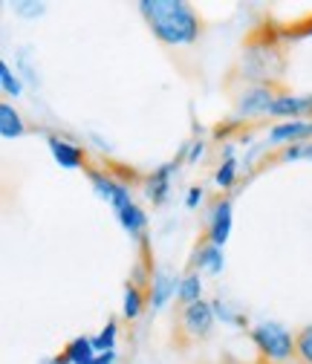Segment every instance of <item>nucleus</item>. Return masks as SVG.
Masks as SVG:
<instances>
[{
  "label": "nucleus",
  "mask_w": 312,
  "mask_h": 364,
  "mask_svg": "<svg viewBox=\"0 0 312 364\" xmlns=\"http://www.w3.org/2000/svg\"><path fill=\"white\" fill-rule=\"evenodd\" d=\"M136 9L165 47H191L203 35V18L185 0H139Z\"/></svg>",
  "instance_id": "1"
},
{
  "label": "nucleus",
  "mask_w": 312,
  "mask_h": 364,
  "mask_svg": "<svg viewBox=\"0 0 312 364\" xmlns=\"http://www.w3.org/2000/svg\"><path fill=\"white\" fill-rule=\"evenodd\" d=\"M249 341L266 364H289L295 361V333L281 321H257L249 330Z\"/></svg>",
  "instance_id": "2"
},
{
  "label": "nucleus",
  "mask_w": 312,
  "mask_h": 364,
  "mask_svg": "<svg viewBox=\"0 0 312 364\" xmlns=\"http://www.w3.org/2000/svg\"><path fill=\"white\" fill-rule=\"evenodd\" d=\"M281 90L269 81H257L252 87H246L243 93L235 99V119L237 122H249V119H263L269 116L272 102L278 99Z\"/></svg>",
  "instance_id": "3"
},
{
  "label": "nucleus",
  "mask_w": 312,
  "mask_h": 364,
  "mask_svg": "<svg viewBox=\"0 0 312 364\" xmlns=\"http://www.w3.org/2000/svg\"><path fill=\"white\" fill-rule=\"evenodd\" d=\"M87 176H90V186H93L96 197L104 200V203H110L113 211H122L124 205L133 203V191H130V186H127V182H122L113 171L90 168V171H87Z\"/></svg>",
  "instance_id": "4"
},
{
  "label": "nucleus",
  "mask_w": 312,
  "mask_h": 364,
  "mask_svg": "<svg viewBox=\"0 0 312 364\" xmlns=\"http://www.w3.org/2000/svg\"><path fill=\"white\" fill-rule=\"evenodd\" d=\"M232 229H235V203L232 197H217L208 208V223H205V240L226 249L229 237H232Z\"/></svg>",
  "instance_id": "5"
},
{
  "label": "nucleus",
  "mask_w": 312,
  "mask_h": 364,
  "mask_svg": "<svg viewBox=\"0 0 312 364\" xmlns=\"http://www.w3.org/2000/svg\"><path fill=\"white\" fill-rule=\"evenodd\" d=\"M180 165H183V159L176 156V159L159 165L156 171H151V173L142 179V194H145V200H148L154 208H162V205L171 200L173 176H176V171H180Z\"/></svg>",
  "instance_id": "6"
},
{
  "label": "nucleus",
  "mask_w": 312,
  "mask_h": 364,
  "mask_svg": "<svg viewBox=\"0 0 312 364\" xmlns=\"http://www.w3.org/2000/svg\"><path fill=\"white\" fill-rule=\"evenodd\" d=\"M180 324H183V333L194 341H205L217 324V315L211 309V298H203L197 304H188L183 306L180 312Z\"/></svg>",
  "instance_id": "7"
},
{
  "label": "nucleus",
  "mask_w": 312,
  "mask_h": 364,
  "mask_svg": "<svg viewBox=\"0 0 312 364\" xmlns=\"http://www.w3.org/2000/svg\"><path fill=\"white\" fill-rule=\"evenodd\" d=\"M269 148H286V145H303L312 142V119H292V122H278L266 130V139Z\"/></svg>",
  "instance_id": "8"
},
{
  "label": "nucleus",
  "mask_w": 312,
  "mask_h": 364,
  "mask_svg": "<svg viewBox=\"0 0 312 364\" xmlns=\"http://www.w3.org/2000/svg\"><path fill=\"white\" fill-rule=\"evenodd\" d=\"M47 148H50L55 165H61L64 171H78V168L87 165V148H81L78 142L67 139V136L50 133V136H47Z\"/></svg>",
  "instance_id": "9"
},
{
  "label": "nucleus",
  "mask_w": 312,
  "mask_h": 364,
  "mask_svg": "<svg viewBox=\"0 0 312 364\" xmlns=\"http://www.w3.org/2000/svg\"><path fill=\"white\" fill-rule=\"evenodd\" d=\"M269 119L275 122H292V119H312V93L298 96V93H278V99L272 102Z\"/></svg>",
  "instance_id": "10"
},
{
  "label": "nucleus",
  "mask_w": 312,
  "mask_h": 364,
  "mask_svg": "<svg viewBox=\"0 0 312 364\" xmlns=\"http://www.w3.org/2000/svg\"><path fill=\"white\" fill-rule=\"evenodd\" d=\"M222 269H226V249H220L203 237L191 252V272L217 278V275H222Z\"/></svg>",
  "instance_id": "11"
},
{
  "label": "nucleus",
  "mask_w": 312,
  "mask_h": 364,
  "mask_svg": "<svg viewBox=\"0 0 312 364\" xmlns=\"http://www.w3.org/2000/svg\"><path fill=\"white\" fill-rule=\"evenodd\" d=\"M183 275H171L168 269H151V284H148V304L154 309H165L180 289Z\"/></svg>",
  "instance_id": "12"
},
{
  "label": "nucleus",
  "mask_w": 312,
  "mask_h": 364,
  "mask_svg": "<svg viewBox=\"0 0 312 364\" xmlns=\"http://www.w3.org/2000/svg\"><path fill=\"white\" fill-rule=\"evenodd\" d=\"M116 220H119V225L124 229V235L130 237V240H145L148 237V214H145V208L133 200L130 205H124L122 211H116Z\"/></svg>",
  "instance_id": "13"
},
{
  "label": "nucleus",
  "mask_w": 312,
  "mask_h": 364,
  "mask_svg": "<svg viewBox=\"0 0 312 364\" xmlns=\"http://www.w3.org/2000/svg\"><path fill=\"white\" fill-rule=\"evenodd\" d=\"M145 306H148V289L127 281L124 295H122V318L124 321H139Z\"/></svg>",
  "instance_id": "14"
},
{
  "label": "nucleus",
  "mask_w": 312,
  "mask_h": 364,
  "mask_svg": "<svg viewBox=\"0 0 312 364\" xmlns=\"http://www.w3.org/2000/svg\"><path fill=\"white\" fill-rule=\"evenodd\" d=\"M23 133H26V122H23L21 110L12 102H4L0 105V136H4V139H21Z\"/></svg>",
  "instance_id": "15"
},
{
  "label": "nucleus",
  "mask_w": 312,
  "mask_h": 364,
  "mask_svg": "<svg viewBox=\"0 0 312 364\" xmlns=\"http://www.w3.org/2000/svg\"><path fill=\"white\" fill-rule=\"evenodd\" d=\"M211 309H214V315H217V321H222L226 327H235V330H252L246 309H235L229 301H222V298H211Z\"/></svg>",
  "instance_id": "16"
},
{
  "label": "nucleus",
  "mask_w": 312,
  "mask_h": 364,
  "mask_svg": "<svg viewBox=\"0 0 312 364\" xmlns=\"http://www.w3.org/2000/svg\"><path fill=\"white\" fill-rule=\"evenodd\" d=\"M205 298V281L200 272H185V275L180 278V289H176V304H197Z\"/></svg>",
  "instance_id": "17"
},
{
  "label": "nucleus",
  "mask_w": 312,
  "mask_h": 364,
  "mask_svg": "<svg viewBox=\"0 0 312 364\" xmlns=\"http://www.w3.org/2000/svg\"><path fill=\"white\" fill-rule=\"evenodd\" d=\"M64 353L70 355L72 364H93L96 355H99L96 347H93V338H90V336H75V338H70L67 347H64Z\"/></svg>",
  "instance_id": "18"
},
{
  "label": "nucleus",
  "mask_w": 312,
  "mask_h": 364,
  "mask_svg": "<svg viewBox=\"0 0 312 364\" xmlns=\"http://www.w3.org/2000/svg\"><path fill=\"white\" fill-rule=\"evenodd\" d=\"M240 179V162L237 159H220L217 171H214V186L220 191H232Z\"/></svg>",
  "instance_id": "19"
},
{
  "label": "nucleus",
  "mask_w": 312,
  "mask_h": 364,
  "mask_svg": "<svg viewBox=\"0 0 312 364\" xmlns=\"http://www.w3.org/2000/svg\"><path fill=\"white\" fill-rule=\"evenodd\" d=\"M0 87H4V96H9V99H21L23 96V78L6 61H0Z\"/></svg>",
  "instance_id": "20"
},
{
  "label": "nucleus",
  "mask_w": 312,
  "mask_h": 364,
  "mask_svg": "<svg viewBox=\"0 0 312 364\" xmlns=\"http://www.w3.org/2000/svg\"><path fill=\"white\" fill-rule=\"evenodd\" d=\"M116 338H119V321H116V318H107V324L99 330V336H93L96 353H110V350H116Z\"/></svg>",
  "instance_id": "21"
},
{
  "label": "nucleus",
  "mask_w": 312,
  "mask_h": 364,
  "mask_svg": "<svg viewBox=\"0 0 312 364\" xmlns=\"http://www.w3.org/2000/svg\"><path fill=\"white\" fill-rule=\"evenodd\" d=\"M295 361L312 364V324H306L295 333Z\"/></svg>",
  "instance_id": "22"
},
{
  "label": "nucleus",
  "mask_w": 312,
  "mask_h": 364,
  "mask_svg": "<svg viewBox=\"0 0 312 364\" xmlns=\"http://www.w3.org/2000/svg\"><path fill=\"white\" fill-rule=\"evenodd\" d=\"M303 151H306V142L303 145H286L272 159H266V165H269V162H301L303 159Z\"/></svg>",
  "instance_id": "23"
},
{
  "label": "nucleus",
  "mask_w": 312,
  "mask_h": 364,
  "mask_svg": "<svg viewBox=\"0 0 312 364\" xmlns=\"http://www.w3.org/2000/svg\"><path fill=\"white\" fill-rule=\"evenodd\" d=\"M43 12H47V6L35 4V0H18V4H15V15L18 18H41Z\"/></svg>",
  "instance_id": "24"
},
{
  "label": "nucleus",
  "mask_w": 312,
  "mask_h": 364,
  "mask_svg": "<svg viewBox=\"0 0 312 364\" xmlns=\"http://www.w3.org/2000/svg\"><path fill=\"white\" fill-rule=\"evenodd\" d=\"M205 151H208V142L205 139H191L185 145V165H197L205 156Z\"/></svg>",
  "instance_id": "25"
},
{
  "label": "nucleus",
  "mask_w": 312,
  "mask_h": 364,
  "mask_svg": "<svg viewBox=\"0 0 312 364\" xmlns=\"http://www.w3.org/2000/svg\"><path fill=\"white\" fill-rule=\"evenodd\" d=\"M203 200H205V188L203 186H191L188 194H185V208L188 211H197L203 205Z\"/></svg>",
  "instance_id": "26"
},
{
  "label": "nucleus",
  "mask_w": 312,
  "mask_h": 364,
  "mask_svg": "<svg viewBox=\"0 0 312 364\" xmlns=\"http://www.w3.org/2000/svg\"><path fill=\"white\" fill-rule=\"evenodd\" d=\"M87 139H90L93 145H99V151H102V154H110V151H113V145H110L107 139H102L99 133H90V136H87Z\"/></svg>",
  "instance_id": "27"
},
{
  "label": "nucleus",
  "mask_w": 312,
  "mask_h": 364,
  "mask_svg": "<svg viewBox=\"0 0 312 364\" xmlns=\"http://www.w3.org/2000/svg\"><path fill=\"white\" fill-rule=\"evenodd\" d=\"M116 361H119V353H116V350H110V353H99L93 364H116Z\"/></svg>",
  "instance_id": "28"
},
{
  "label": "nucleus",
  "mask_w": 312,
  "mask_h": 364,
  "mask_svg": "<svg viewBox=\"0 0 312 364\" xmlns=\"http://www.w3.org/2000/svg\"><path fill=\"white\" fill-rule=\"evenodd\" d=\"M222 159H237V145L235 142H222Z\"/></svg>",
  "instance_id": "29"
},
{
  "label": "nucleus",
  "mask_w": 312,
  "mask_h": 364,
  "mask_svg": "<svg viewBox=\"0 0 312 364\" xmlns=\"http://www.w3.org/2000/svg\"><path fill=\"white\" fill-rule=\"evenodd\" d=\"M298 35H306V38H312V15L298 26Z\"/></svg>",
  "instance_id": "30"
},
{
  "label": "nucleus",
  "mask_w": 312,
  "mask_h": 364,
  "mask_svg": "<svg viewBox=\"0 0 312 364\" xmlns=\"http://www.w3.org/2000/svg\"><path fill=\"white\" fill-rule=\"evenodd\" d=\"M50 364H72V361H70V355L61 350L58 355H53V358H50Z\"/></svg>",
  "instance_id": "31"
},
{
  "label": "nucleus",
  "mask_w": 312,
  "mask_h": 364,
  "mask_svg": "<svg viewBox=\"0 0 312 364\" xmlns=\"http://www.w3.org/2000/svg\"><path fill=\"white\" fill-rule=\"evenodd\" d=\"M303 159L312 162V142H306V151H303Z\"/></svg>",
  "instance_id": "32"
},
{
  "label": "nucleus",
  "mask_w": 312,
  "mask_h": 364,
  "mask_svg": "<svg viewBox=\"0 0 312 364\" xmlns=\"http://www.w3.org/2000/svg\"><path fill=\"white\" fill-rule=\"evenodd\" d=\"M47 364H50V361H47Z\"/></svg>",
  "instance_id": "33"
}]
</instances>
